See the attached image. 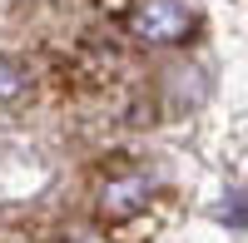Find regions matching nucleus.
Returning <instances> with one entry per match:
<instances>
[{
	"instance_id": "nucleus-1",
	"label": "nucleus",
	"mask_w": 248,
	"mask_h": 243,
	"mask_svg": "<svg viewBox=\"0 0 248 243\" xmlns=\"http://www.w3.org/2000/svg\"><path fill=\"white\" fill-rule=\"evenodd\" d=\"M124 30L139 45H179L194 30V10L184 0H134L124 10Z\"/></svg>"
},
{
	"instance_id": "nucleus-2",
	"label": "nucleus",
	"mask_w": 248,
	"mask_h": 243,
	"mask_svg": "<svg viewBox=\"0 0 248 243\" xmlns=\"http://www.w3.org/2000/svg\"><path fill=\"white\" fill-rule=\"evenodd\" d=\"M149 194H154V179L144 169H114L105 184L94 189V213L105 218L109 228H119V224H129L134 213L149 209Z\"/></svg>"
},
{
	"instance_id": "nucleus-3",
	"label": "nucleus",
	"mask_w": 248,
	"mask_h": 243,
	"mask_svg": "<svg viewBox=\"0 0 248 243\" xmlns=\"http://www.w3.org/2000/svg\"><path fill=\"white\" fill-rule=\"evenodd\" d=\"M20 90H25V70H20L10 55H0V99H15Z\"/></svg>"
},
{
	"instance_id": "nucleus-4",
	"label": "nucleus",
	"mask_w": 248,
	"mask_h": 243,
	"mask_svg": "<svg viewBox=\"0 0 248 243\" xmlns=\"http://www.w3.org/2000/svg\"><path fill=\"white\" fill-rule=\"evenodd\" d=\"M229 224H233V228H243V224H248V198H233V213H229Z\"/></svg>"
}]
</instances>
